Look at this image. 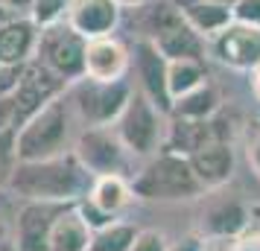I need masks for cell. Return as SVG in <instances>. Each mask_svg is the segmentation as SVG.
<instances>
[{
  "mask_svg": "<svg viewBox=\"0 0 260 251\" xmlns=\"http://www.w3.org/2000/svg\"><path fill=\"white\" fill-rule=\"evenodd\" d=\"M164 117L167 114L143 91H135L126 102V108H123V114L114 123V129H117V134L123 137V144L129 146V152L135 158H152L164 149V137H167Z\"/></svg>",
  "mask_w": 260,
  "mask_h": 251,
  "instance_id": "5b68a950",
  "label": "cell"
},
{
  "mask_svg": "<svg viewBox=\"0 0 260 251\" xmlns=\"http://www.w3.org/2000/svg\"><path fill=\"white\" fill-rule=\"evenodd\" d=\"M64 21L82 38L111 35L120 24V3H114V0H71Z\"/></svg>",
  "mask_w": 260,
  "mask_h": 251,
  "instance_id": "5bb4252c",
  "label": "cell"
},
{
  "mask_svg": "<svg viewBox=\"0 0 260 251\" xmlns=\"http://www.w3.org/2000/svg\"><path fill=\"white\" fill-rule=\"evenodd\" d=\"M0 251H18V245H15V242H3V239H0Z\"/></svg>",
  "mask_w": 260,
  "mask_h": 251,
  "instance_id": "8d00e7d4",
  "label": "cell"
},
{
  "mask_svg": "<svg viewBox=\"0 0 260 251\" xmlns=\"http://www.w3.org/2000/svg\"><path fill=\"white\" fill-rule=\"evenodd\" d=\"M68 6H71V0H32V6H29V18H32L38 26L56 24V21H64Z\"/></svg>",
  "mask_w": 260,
  "mask_h": 251,
  "instance_id": "d4e9b609",
  "label": "cell"
},
{
  "mask_svg": "<svg viewBox=\"0 0 260 251\" xmlns=\"http://www.w3.org/2000/svg\"><path fill=\"white\" fill-rule=\"evenodd\" d=\"M76 210H79V216H82L85 222H88V228H91V231H100V228L111 225V222L117 219V216L106 213V210H103L100 204H94V202H91V199H88V196H85V199H79V202H76Z\"/></svg>",
  "mask_w": 260,
  "mask_h": 251,
  "instance_id": "484cf974",
  "label": "cell"
},
{
  "mask_svg": "<svg viewBox=\"0 0 260 251\" xmlns=\"http://www.w3.org/2000/svg\"><path fill=\"white\" fill-rule=\"evenodd\" d=\"M178 12L184 18V24L199 32L205 41L219 35L225 26L234 24V9L222 3H208V0H178Z\"/></svg>",
  "mask_w": 260,
  "mask_h": 251,
  "instance_id": "ac0fdd59",
  "label": "cell"
},
{
  "mask_svg": "<svg viewBox=\"0 0 260 251\" xmlns=\"http://www.w3.org/2000/svg\"><path fill=\"white\" fill-rule=\"evenodd\" d=\"M219 105H222V96H219V91H216L211 82H205V85H199L196 91H190V94L173 99V111H170V117L211 120V117H216Z\"/></svg>",
  "mask_w": 260,
  "mask_h": 251,
  "instance_id": "7402d4cb",
  "label": "cell"
},
{
  "mask_svg": "<svg viewBox=\"0 0 260 251\" xmlns=\"http://www.w3.org/2000/svg\"><path fill=\"white\" fill-rule=\"evenodd\" d=\"M205 82H208V70H205L202 59H176L167 64V85H170L173 99L196 91Z\"/></svg>",
  "mask_w": 260,
  "mask_h": 251,
  "instance_id": "603a6c76",
  "label": "cell"
},
{
  "mask_svg": "<svg viewBox=\"0 0 260 251\" xmlns=\"http://www.w3.org/2000/svg\"><path fill=\"white\" fill-rule=\"evenodd\" d=\"M64 94L73 108V117L82 120L85 126H114L129 102V96L135 94V88L126 79L100 82V79L82 76L68 85Z\"/></svg>",
  "mask_w": 260,
  "mask_h": 251,
  "instance_id": "277c9868",
  "label": "cell"
},
{
  "mask_svg": "<svg viewBox=\"0 0 260 251\" xmlns=\"http://www.w3.org/2000/svg\"><path fill=\"white\" fill-rule=\"evenodd\" d=\"M234 21L260 29V0H237L234 6Z\"/></svg>",
  "mask_w": 260,
  "mask_h": 251,
  "instance_id": "83f0119b",
  "label": "cell"
},
{
  "mask_svg": "<svg viewBox=\"0 0 260 251\" xmlns=\"http://www.w3.org/2000/svg\"><path fill=\"white\" fill-rule=\"evenodd\" d=\"M91 237L94 231L88 228L76 204H68L64 213L56 219L53 225V234H50V251H88L91 245Z\"/></svg>",
  "mask_w": 260,
  "mask_h": 251,
  "instance_id": "ffe728a7",
  "label": "cell"
},
{
  "mask_svg": "<svg viewBox=\"0 0 260 251\" xmlns=\"http://www.w3.org/2000/svg\"><path fill=\"white\" fill-rule=\"evenodd\" d=\"M73 108L68 94L56 96L53 102L15 129V161H44L64 155L73 149Z\"/></svg>",
  "mask_w": 260,
  "mask_h": 251,
  "instance_id": "7a4b0ae2",
  "label": "cell"
},
{
  "mask_svg": "<svg viewBox=\"0 0 260 251\" xmlns=\"http://www.w3.org/2000/svg\"><path fill=\"white\" fill-rule=\"evenodd\" d=\"M216 140H228V129H222V123L216 117H211V120L173 117L167 123L164 149L187 158V155H193V152H199L202 146L216 144Z\"/></svg>",
  "mask_w": 260,
  "mask_h": 251,
  "instance_id": "4fadbf2b",
  "label": "cell"
},
{
  "mask_svg": "<svg viewBox=\"0 0 260 251\" xmlns=\"http://www.w3.org/2000/svg\"><path fill=\"white\" fill-rule=\"evenodd\" d=\"M248 219L251 213L240 199L219 196V199H211L202 210V234L208 239H237L246 231Z\"/></svg>",
  "mask_w": 260,
  "mask_h": 251,
  "instance_id": "2e32d148",
  "label": "cell"
},
{
  "mask_svg": "<svg viewBox=\"0 0 260 251\" xmlns=\"http://www.w3.org/2000/svg\"><path fill=\"white\" fill-rule=\"evenodd\" d=\"M85 44L88 38L79 35L68 21H56V24L41 26L32 61L44 64L47 70H53L59 79L71 85L85 76Z\"/></svg>",
  "mask_w": 260,
  "mask_h": 251,
  "instance_id": "52a82bcc",
  "label": "cell"
},
{
  "mask_svg": "<svg viewBox=\"0 0 260 251\" xmlns=\"http://www.w3.org/2000/svg\"><path fill=\"white\" fill-rule=\"evenodd\" d=\"M208 53L231 70H254L260 64V29L234 21L208 41Z\"/></svg>",
  "mask_w": 260,
  "mask_h": 251,
  "instance_id": "30bf717a",
  "label": "cell"
},
{
  "mask_svg": "<svg viewBox=\"0 0 260 251\" xmlns=\"http://www.w3.org/2000/svg\"><path fill=\"white\" fill-rule=\"evenodd\" d=\"M15 167V129L0 134V181H9Z\"/></svg>",
  "mask_w": 260,
  "mask_h": 251,
  "instance_id": "f1b7e54d",
  "label": "cell"
},
{
  "mask_svg": "<svg viewBox=\"0 0 260 251\" xmlns=\"http://www.w3.org/2000/svg\"><path fill=\"white\" fill-rule=\"evenodd\" d=\"M138 231H141V228H135L132 222L114 219L111 225L94 231L88 251H132L135 239H138Z\"/></svg>",
  "mask_w": 260,
  "mask_h": 251,
  "instance_id": "cb8c5ba5",
  "label": "cell"
},
{
  "mask_svg": "<svg viewBox=\"0 0 260 251\" xmlns=\"http://www.w3.org/2000/svg\"><path fill=\"white\" fill-rule=\"evenodd\" d=\"M132 190L135 199L143 202H190L208 193L196 178L187 158L167 149L152 155L132 175Z\"/></svg>",
  "mask_w": 260,
  "mask_h": 251,
  "instance_id": "3957f363",
  "label": "cell"
},
{
  "mask_svg": "<svg viewBox=\"0 0 260 251\" xmlns=\"http://www.w3.org/2000/svg\"><path fill=\"white\" fill-rule=\"evenodd\" d=\"M68 204L59 202H36L24 199L21 210L15 216V245L18 251H50V234L56 219L64 213Z\"/></svg>",
  "mask_w": 260,
  "mask_h": 251,
  "instance_id": "9c48e42d",
  "label": "cell"
},
{
  "mask_svg": "<svg viewBox=\"0 0 260 251\" xmlns=\"http://www.w3.org/2000/svg\"><path fill=\"white\" fill-rule=\"evenodd\" d=\"M132 67V50L114 35L88 38L85 44V76L100 82H117L126 79Z\"/></svg>",
  "mask_w": 260,
  "mask_h": 251,
  "instance_id": "7c38bea8",
  "label": "cell"
},
{
  "mask_svg": "<svg viewBox=\"0 0 260 251\" xmlns=\"http://www.w3.org/2000/svg\"><path fill=\"white\" fill-rule=\"evenodd\" d=\"M41 26L32 18H6L0 21V64L24 67L36 59Z\"/></svg>",
  "mask_w": 260,
  "mask_h": 251,
  "instance_id": "9a60e30c",
  "label": "cell"
},
{
  "mask_svg": "<svg viewBox=\"0 0 260 251\" xmlns=\"http://www.w3.org/2000/svg\"><path fill=\"white\" fill-rule=\"evenodd\" d=\"M132 251H170V242H167V237L161 231L143 228V231H138V239H135Z\"/></svg>",
  "mask_w": 260,
  "mask_h": 251,
  "instance_id": "4316f807",
  "label": "cell"
},
{
  "mask_svg": "<svg viewBox=\"0 0 260 251\" xmlns=\"http://www.w3.org/2000/svg\"><path fill=\"white\" fill-rule=\"evenodd\" d=\"M152 41H155V47L161 50V56H164L167 61L202 59V56H205V50H208V41H205L199 32H193V29L184 24V18H181V15H178L170 26H164Z\"/></svg>",
  "mask_w": 260,
  "mask_h": 251,
  "instance_id": "d6986e66",
  "label": "cell"
},
{
  "mask_svg": "<svg viewBox=\"0 0 260 251\" xmlns=\"http://www.w3.org/2000/svg\"><path fill=\"white\" fill-rule=\"evenodd\" d=\"M73 155L79 158L94 178L100 175H126L132 178V164L135 155L129 152V146L123 144V137L117 134L114 126H85L82 132L73 140Z\"/></svg>",
  "mask_w": 260,
  "mask_h": 251,
  "instance_id": "8992f818",
  "label": "cell"
},
{
  "mask_svg": "<svg viewBox=\"0 0 260 251\" xmlns=\"http://www.w3.org/2000/svg\"><path fill=\"white\" fill-rule=\"evenodd\" d=\"M0 6H3V9H9V12H12V9H29V6H32V0H0Z\"/></svg>",
  "mask_w": 260,
  "mask_h": 251,
  "instance_id": "d6a6232c",
  "label": "cell"
},
{
  "mask_svg": "<svg viewBox=\"0 0 260 251\" xmlns=\"http://www.w3.org/2000/svg\"><path fill=\"white\" fill-rule=\"evenodd\" d=\"M170 251H205V239H199V237H184L178 245H173Z\"/></svg>",
  "mask_w": 260,
  "mask_h": 251,
  "instance_id": "1f68e13d",
  "label": "cell"
},
{
  "mask_svg": "<svg viewBox=\"0 0 260 251\" xmlns=\"http://www.w3.org/2000/svg\"><path fill=\"white\" fill-rule=\"evenodd\" d=\"M234 251H260V239H251V242H246V245H240Z\"/></svg>",
  "mask_w": 260,
  "mask_h": 251,
  "instance_id": "d590c367",
  "label": "cell"
},
{
  "mask_svg": "<svg viewBox=\"0 0 260 251\" xmlns=\"http://www.w3.org/2000/svg\"><path fill=\"white\" fill-rule=\"evenodd\" d=\"M6 12H9V9H3V6H0V21H6Z\"/></svg>",
  "mask_w": 260,
  "mask_h": 251,
  "instance_id": "f35d334b",
  "label": "cell"
},
{
  "mask_svg": "<svg viewBox=\"0 0 260 251\" xmlns=\"http://www.w3.org/2000/svg\"><path fill=\"white\" fill-rule=\"evenodd\" d=\"M6 184L21 199L76 204L91 193L94 175L79 164V158L71 149L64 155L44 158V161H15Z\"/></svg>",
  "mask_w": 260,
  "mask_h": 251,
  "instance_id": "6da1fadb",
  "label": "cell"
},
{
  "mask_svg": "<svg viewBox=\"0 0 260 251\" xmlns=\"http://www.w3.org/2000/svg\"><path fill=\"white\" fill-rule=\"evenodd\" d=\"M208 3H222V6H234L237 0H208Z\"/></svg>",
  "mask_w": 260,
  "mask_h": 251,
  "instance_id": "74e56055",
  "label": "cell"
},
{
  "mask_svg": "<svg viewBox=\"0 0 260 251\" xmlns=\"http://www.w3.org/2000/svg\"><path fill=\"white\" fill-rule=\"evenodd\" d=\"M132 61H135V73L141 91L155 105L161 108L164 114L173 111V96H170V85H167V64L170 61L161 56V50L155 47L152 38H138L132 47Z\"/></svg>",
  "mask_w": 260,
  "mask_h": 251,
  "instance_id": "8fae6325",
  "label": "cell"
},
{
  "mask_svg": "<svg viewBox=\"0 0 260 251\" xmlns=\"http://www.w3.org/2000/svg\"><path fill=\"white\" fill-rule=\"evenodd\" d=\"M114 3H120V9H141V6L152 3V0H114Z\"/></svg>",
  "mask_w": 260,
  "mask_h": 251,
  "instance_id": "836d02e7",
  "label": "cell"
},
{
  "mask_svg": "<svg viewBox=\"0 0 260 251\" xmlns=\"http://www.w3.org/2000/svg\"><path fill=\"white\" fill-rule=\"evenodd\" d=\"M187 161L208 193L225 187L234 175V146H231V140H216V144L202 146L199 152L187 155Z\"/></svg>",
  "mask_w": 260,
  "mask_h": 251,
  "instance_id": "e0dca14e",
  "label": "cell"
},
{
  "mask_svg": "<svg viewBox=\"0 0 260 251\" xmlns=\"http://www.w3.org/2000/svg\"><path fill=\"white\" fill-rule=\"evenodd\" d=\"M68 91V82L59 79L53 70H47L44 64L38 61H29L21 67V76H18V85L12 91L15 99V129H21L29 117H36L41 108L53 102L56 96H61Z\"/></svg>",
  "mask_w": 260,
  "mask_h": 251,
  "instance_id": "ba28073f",
  "label": "cell"
},
{
  "mask_svg": "<svg viewBox=\"0 0 260 251\" xmlns=\"http://www.w3.org/2000/svg\"><path fill=\"white\" fill-rule=\"evenodd\" d=\"M248 164H251V169L257 172V178H260V134H254L251 144H248Z\"/></svg>",
  "mask_w": 260,
  "mask_h": 251,
  "instance_id": "4dcf8cb0",
  "label": "cell"
},
{
  "mask_svg": "<svg viewBox=\"0 0 260 251\" xmlns=\"http://www.w3.org/2000/svg\"><path fill=\"white\" fill-rule=\"evenodd\" d=\"M15 129V99L12 94L0 96V134Z\"/></svg>",
  "mask_w": 260,
  "mask_h": 251,
  "instance_id": "f546056e",
  "label": "cell"
},
{
  "mask_svg": "<svg viewBox=\"0 0 260 251\" xmlns=\"http://www.w3.org/2000/svg\"><path fill=\"white\" fill-rule=\"evenodd\" d=\"M88 199L94 204H100L106 213L120 216L135 202L132 178H126V175H100V178H94V187L88 193Z\"/></svg>",
  "mask_w": 260,
  "mask_h": 251,
  "instance_id": "44dd1931",
  "label": "cell"
},
{
  "mask_svg": "<svg viewBox=\"0 0 260 251\" xmlns=\"http://www.w3.org/2000/svg\"><path fill=\"white\" fill-rule=\"evenodd\" d=\"M251 91H254V96L260 99V64L251 70Z\"/></svg>",
  "mask_w": 260,
  "mask_h": 251,
  "instance_id": "e575fe53",
  "label": "cell"
}]
</instances>
